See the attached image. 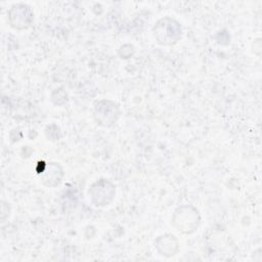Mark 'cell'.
<instances>
[{"label": "cell", "mask_w": 262, "mask_h": 262, "mask_svg": "<svg viewBox=\"0 0 262 262\" xmlns=\"http://www.w3.org/2000/svg\"><path fill=\"white\" fill-rule=\"evenodd\" d=\"M152 35L160 45L171 46L181 39L182 29L176 19L170 16H165L155 24Z\"/></svg>", "instance_id": "6da1fadb"}, {"label": "cell", "mask_w": 262, "mask_h": 262, "mask_svg": "<svg viewBox=\"0 0 262 262\" xmlns=\"http://www.w3.org/2000/svg\"><path fill=\"white\" fill-rule=\"evenodd\" d=\"M201 222L199 211L191 206H182L175 210L172 218L173 226L182 233H193Z\"/></svg>", "instance_id": "7a4b0ae2"}, {"label": "cell", "mask_w": 262, "mask_h": 262, "mask_svg": "<svg viewBox=\"0 0 262 262\" xmlns=\"http://www.w3.org/2000/svg\"><path fill=\"white\" fill-rule=\"evenodd\" d=\"M94 119L102 127H112L116 125L120 118L121 111L119 105L110 99H100L94 103Z\"/></svg>", "instance_id": "3957f363"}, {"label": "cell", "mask_w": 262, "mask_h": 262, "mask_svg": "<svg viewBox=\"0 0 262 262\" xmlns=\"http://www.w3.org/2000/svg\"><path fill=\"white\" fill-rule=\"evenodd\" d=\"M89 194L96 207L107 206L116 195V186L108 179H99L89 187Z\"/></svg>", "instance_id": "277c9868"}, {"label": "cell", "mask_w": 262, "mask_h": 262, "mask_svg": "<svg viewBox=\"0 0 262 262\" xmlns=\"http://www.w3.org/2000/svg\"><path fill=\"white\" fill-rule=\"evenodd\" d=\"M10 26L16 30L29 28L34 21V12L27 4H14L7 12Z\"/></svg>", "instance_id": "5b68a950"}, {"label": "cell", "mask_w": 262, "mask_h": 262, "mask_svg": "<svg viewBox=\"0 0 262 262\" xmlns=\"http://www.w3.org/2000/svg\"><path fill=\"white\" fill-rule=\"evenodd\" d=\"M155 245H165V247L157 248V251L160 253V255L165 257H171L176 254L178 251V241L175 235L173 234H163L158 236Z\"/></svg>", "instance_id": "8992f818"}, {"label": "cell", "mask_w": 262, "mask_h": 262, "mask_svg": "<svg viewBox=\"0 0 262 262\" xmlns=\"http://www.w3.org/2000/svg\"><path fill=\"white\" fill-rule=\"evenodd\" d=\"M63 173L62 168L58 165V163H50L48 165V170L41 172V180L42 182L49 186L54 187L61 182Z\"/></svg>", "instance_id": "52a82bcc"}]
</instances>
